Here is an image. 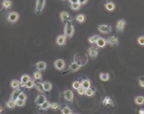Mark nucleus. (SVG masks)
<instances>
[{
    "mask_svg": "<svg viewBox=\"0 0 144 114\" xmlns=\"http://www.w3.org/2000/svg\"><path fill=\"white\" fill-rule=\"evenodd\" d=\"M74 27L71 23H66L65 27L64 29V35L67 38H70L74 35Z\"/></svg>",
    "mask_w": 144,
    "mask_h": 114,
    "instance_id": "1",
    "label": "nucleus"
},
{
    "mask_svg": "<svg viewBox=\"0 0 144 114\" xmlns=\"http://www.w3.org/2000/svg\"><path fill=\"white\" fill-rule=\"evenodd\" d=\"M45 5V0H37L36 1V6L35 12L37 15H40L42 13V10Z\"/></svg>",
    "mask_w": 144,
    "mask_h": 114,
    "instance_id": "2",
    "label": "nucleus"
},
{
    "mask_svg": "<svg viewBox=\"0 0 144 114\" xmlns=\"http://www.w3.org/2000/svg\"><path fill=\"white\" fill-rule=\"evenodd\" d=\"M98 30L102 34H108L112 31V27L109 25H100L98 26Z\"/></svg>",
    "mask_w": 144,
    "mask_h": 114,
    "instance_id": "3",
    "label": "nucleus"
},
{
    "mask_svg": "<svg viewBox=\"0 0 144 114\" xmlns=\"http://www.w3.org/2000/svg\"><path fill=\"white\" fill-rule=\"evenodd\" d=\"M19 18V14L17 12H11L9 14L8 16H7V20L8 21L11 23H15L17 22V21Z\"/></svg>",
    "mask_w": 144,
    "mask_h": 114,
    "instance_id": "4",
    "label": "nucleus"
},
{
    "mask_svg": "<svg viewBox=\"0 0 144 114\" xmlns=\"http://www.w3.org/2000/svg\"><path fill=\"white\" fill-rule=\"evenodd\" d=\"M126 25V22L123 19H120L117 22H116V30L119 33H122L124 32V27Z\"/></svg>",
    "mask_w": 144,
    "mask_h": 114,
    "instance_id": "5",
    "label": "nucleus"
},
{
    "mask_svg": "<svg viewBox=\"0 0 144 114\" xmlns=\"http://www.w3.org/2000/svg\"><path fill=\"white\" fill-rule=\"evenodd\" d=\"M88 52L90 57L92 59H95L98 56V54H99V50L97 47L95 46H90L88 49Z\"/></svg>",
    "mask_w": 144,
    "mask_h": 114,
    "instance_id": "6",
    "label": "nucleus"
},
{
    "mask_svg": "<svg viewBox=\"0 0 144 114\" xmlns=\"http://www.w3.org/2000/svg\"><path fill=\"white\" fill-rule=\"evenodd\" d=\"M107 44L111 46H114L118 45H119V40H118V37L117 35H113V36L109 37L107 40Z\"/></svg>",
    "mask_w": 144,
    "mask_h": 114,
    "instance_id": "7",
    "label": "nucleus"
},
{
    "mask_svg": "<svg viewBox=\"0 0 144 114\" xmlns=\"http://www.w3.org/2000/svg\"><path fill=\"white\" fill-rule=\"evenodd\" d=\"M60 18L62 22L65 23H71L72 21V18L70 17L69 14L66 11H62L60 14Z\"/></svg>",
    "mask_w": 144,
    "mask_h": 114,
    "instance_id": "8",
    "label": "nucleus"
},
{
    "mask_svg": "<svg viewBox=\"0 0 144 114\" xmlns=\"http://www.w3.org/2000/svg\"><path fill=\"white\" fill-rule=\"evenodd\" d=\"M54 66L55 68L58 70H62L65 68V62L62 59H57L55 61Z\"/></svg>",
    "mask_w": 144,
    "mask_h": 114,
    "instance_id": "9",
    "label": "nucleus"
},
{
    "mask_svg": "<svg viewBox=\"0 0 144 114\" xmlns=\"http://www.w3.org/2000/svg\"><path fill=\"white\" fill-rule=\"evenodd\" d=\"M66 37L64 35H60L57 37L56 42L59 46H64L66 43Z\"/></svg>",
    "mask_w": 144,
    "mask_h": 114,
    "instance_id": "10",
    "label": "nucleus"
},
{
    "mask_svg": "<svg viewBox=\"0 0 144 114\" xmlns=\"http://www.w3.org/2000/svg\"><path fill=\"white\" fill-rule=\"evenodd\" d=\"M64 99L69 102H72L74 99V94L71 90H66L64 92Z\"/></svg>",
    "mask_w": 144,
    "mask_h": 114,
    "instance_id": "11",
    "label": "nucleus"
},
{
    "mask_svg": "<svg viewBox=\"0 0 144 114\" xmlns=\"http://www.w3.org/2000/svg\"><path fill=\"white\" fill-rule=\"evenodd\" d=\"M46 101V97L44 95H38L35 100V104L37 106H40L42 105L43 103H45Z\"/></svg>",
    "mask_w": 144,
    "mask_h": 114,
    "instance_id": "12",
    "label": "nucleus"
},
{
    "mask_svg": "<svg viewBox=\"0 0 144 114\" xmlns=\"http://www.w3.org/2000/svg\"><path fill=\"white\" fill-rule=\"evenodd\" d=\"M95 44H96V45L98 46V47H100V48H104V47L106 46V45H107V40H105V39L103 38V37H100L98 40H97V41L95 42Z\"/></svg>",
    "mask_w": 144,
    "mask_h": 114,
    "instance_id": "13",
    "label": "nucleus"
},
{
    "mask_svg": "<svg viewBox=\"0 0 144 114\" xmlns=\"http://www.w3.org/2000/svg\"><path fill=\"white\" fill-rule=\"evenodd\" d=\"M81 67V64H78L76 62H74L72 64H71L69 66V71L70 72H76L78 70L80 69V68Z\"/></svg>",
    "mask_w": 144,
    "mask_h": 114,
    "instance_id": "14",
    "label": "nucleus"
},
{
    "mask_svg": "<svg viewBox=\"0 0 144 114\" xmlns=\"http://www.w3.org/2000/svg\"><path fill=\"white\" fill-rule=\"evenodd\" d=\"M105 8L106 9L107 11L112 12V11H115V9L116 8V6H115L114 2H112L111 1H107L105 4Z\"/></svg>",
    "mask_w": 144,
    "mask_h": 114,
    "instance_id": "15",
    "label": "nucleus"
},
{
    "mask_svg": "<svg viewBox=\"0 0 144 114\" xmlns=\"http://www.w3.org/2000/svg\"><path fill=\"white\" fill-rule=\"evenodd\" d=\"M102 106H114V102L110 98V96H107L105 97V99L102 101Z\"/></svg>",
    "mask_w": 144,
    "mask_h": 114,
    "instance_id": "16",
    "label": "nucleus"
},
{
    "mask_svg": "<svg viewBox=\"0 0 144 114\" xmlns=\"http://www.w3.org/2000/svg\"><path fill=\"white\" fill-rule=\"evenodd\" d=\"M47 68V64L44 61H39L35 64V68L39 71H43L45 70Z\"/></svg>",
    "mask_w": 144,
    "mask_h": 114,
    "instance_id": "17",
    "label": "nucleus"
},
{
    "mask_svg": "<svg viewBox=\"0 0 144 114\" xmlns=\"http://www.w3.org/2000/svg\"><path fill=\"white\" fill-rule=\"evenodd\" d=\"M90 80L89 79H82L81 81V86L82 87H84L85 90H87L90 87Z\"/></svg>",
    "mask_w": 144,
    "mask_h": 114,
    "instance_id": "18",
    "label": "nucleus"
},
{
    "mask_svg": "<svg viewBox=\"0 0 144 114\" xmlns=\"http://www.w3.org/2000/svg\"><path fill=\"white\" fill-rule=\"evenodd\" d=\"M21 91H23V90H21V88H17V89H14V90L13 91V92L11 93V99H16L17 98H18V96H19V94L21 92Z\"/></svg>",
    "mask_w": 144,
    "mask_h": 114,
    "instance_id": "19",
    "label": "nucleus"
},
{
    "mask_svg": "<svg viewBox=\"0 0 144 114\" xmlns=\"http://www.w3.org/2000/svg\"><path fill=\"white\" fill-rule=\"evenodd\" d=\"M50 105H51V103L48 101H46L45 103L42 104V105L40 106L39 110L40 111H47L48 109L50 108Z\"/></svg>",
    "mask_w": 144,
    "mask_h": 114,
    "instance_id": "20",
    "label": "nucleus"
},
{
    "mask_svg": "<svg viewBox=\"0 0 144 114\" xmlns=\"http://www.w3.org/2000/svg\"><path fill=\"white\" fill-rule=\"evenodd\" d=\"M43 87L45 91H50L52 89V85L49 81H45L43 82Z\"/></svg>",
    "mask_w": 144,
    "mask_h": 114,
    "instance_id": "21",
    "label": "nucleus"
},
{
    "mask_svg": "<svg viewBox=\"0 0 144 114\" xmlns=\"http://www.w3.org/2000/svg\"><path fill=\"white\" fill-rule=\"evenodd\" d=\"M95 93V90L94 88H93V87H90L88 89L86 90L85 95L89 96V97H91V96H94Z\"/></svg>",
    "mask_w": 144,
    "mask_h": 114,
    "instance_id": "22",
    "label": "nucleus"
},
{
    "mask_svg": "<svg viewBox=\"0 0 144 114\" xmlns=\"http://www.w3.org/2000/svg\"><path fill=\"white\" fill-rule=\"evenodd\" d=\"M16 100L15 99H10L9 100L7 101L6 103V106L8 109H13L15 108L16 106Z\"/></svg>",
    "mask_w": 144,
    "mask_h": 114,
    "instance_id": "23",
    "label": "nucleus"
},
{
    "mask_svg": "<svg viewBox=\"0 0 144 114\" xmlns=\"http://www.w3.org/2000/svg\"><path fill=\"white\" fill-rule=\"evenodd\" d=\"M35 87H36L37 90L40 93H45V90H44V87H43V83L40 82H37L35 83Z\"/></svg>",
    "mask_w": 144,
    "mask_h": 114,
    "instance_id": "24",
    "label": "nucleus"
},
{
    "mask_svg": "<svg viewBox=\"0 0 144 114\" xmlns=\"http://www.w3.org/2000/svg\"><path fill=\"white\" fill-rule=\"evenodd\" d=\"M61 113L62 114H73V111L69 108L68 106H64L61 109Z\"/></svg>",
    "mask_w": 144,
    "mask_h": 114,
    "instance_id": "25",
    "label": "nucleus"
},
{
    "mask_svg": "<svg viewBox=\"0 0 144 114\" xmlns=\"http://www.w3.org/2000/svg\"><path fill=\"white\" fill-rule=\"evenodd\" d=\"M100 78L103 82H106L110 80V74L107 73H102L100 74Z\"/></svg>",
    "mask_w": 144,
    "mask_h": 114,
    "instance_id": "26",
    "label": "nucleus"
},
{
    "mask_svg": "<svg viewBox=\"0 0 144 114\" xmlns=\"http://www.w3.org/2000/svg\"><path fill=\"white\" fill-rule=\"evenodd\" d=\"M135 103L137 105H143L144 104V96H138L135 98Z\"/></svg>",
    "mask_w": 144,
    "mask_h": 114,
    "instance_id": "27",
    "label": "nucleus"
},
{
    "mask_svg": "<svg viewBox=\"0 0 144 114\" xmlns=\"http://www.w3.org/2000/svg\"><path fill=\"white\" fill-rule=\"evenodd\" d=\"M76 21L79 23H83L86 21V16L84 14H79L76 16Z\"/></svg>",
    "mask_w": 144,
    "mask_h": 114,
    "instance_id": "28",
    "label": "nucleus"
},
{
    "mask_svg": "<svg viewBox=\"0 0 144 114\" xmlns=\"http://www.w3.org/2000/svg\"><path fill=\"white\" fill-rule=\"evenodd\" d=\"M33 77L35 78V80L41 81L42 80V73H40V71L37 70V71H36V72H35V73H33Z\"/></svg>",
    "mask_w": 144,
    "mask_h": 114,
    "instance_id": "29",
    "label": "nucleus"
},
{
    "mask_svg": "<svg viewBox=\"0 0 144 114\" xmlns=\"http://www.w3.org/2000/svg\"><path fill=\"white\" fill-rule=\"evenodd\" d=\"M35 81L32 80V79H30V80H28V82H26V87L27 88V89H32L33 87H35Z\"/></svg>",
    "mask_w": 144,
    "mask_h": 114,
    "instance_id": "30",
    "label": "nucleus"
},
{
    "mask_svg": "<svg viewBox=\"0 0 144 114\" xmlns=\"http://www.w3.org/2000/svg\"><path fill=\"white\" fill-rule=\"evenodd\" d=\"M2 5H3V7L4 9H9L11 7V6H12V3H11V1L10 0H4L3 1Z\"/></svg>",
    "mask_w": 144,
    "mask_h": 114,
    "instance_id": "31",
    "label": "nucleus"
},
{
    "mask_svg": "<svg viewBox=\"0 0 144 114\" xmlns=\"http://www.w3.org/2000/svg\"><path fill=\"white\" fill-rule=\"evenodd\" d=\"M11 87L13 89H17L20 87V82L17 80H13L11 82Z\"/></svg>",
    "mask_w": 144,
    "mask_h": 114,
    "instance_id": "32",
    "label": "nucleus"
},
{
    "mask_svg": "<svg viewBox=\"0 0 144 114\" xmlns=\"http://www.w3.org/2000/svg\"><path fill=\"white\" fill-rule=\"evenodd\" d=\"M99 37H100L99 35H93V36L89 37L88 39V41L89 43H90V44H95V42H96L97 40H98Z\"/></svg>",
    "mask_w": 144,
    "mask_h": 114,
    "instance_id": "33",
    "label": "nucleus"
},
{
    "mask_svg": "<svg viewBox=\"0 0 144 114\" xmlns=\"http://www.w3.org/2000/svg\"><path fill=\"white\" fill-rule=\"evenodd\" d=\"M81 5L80 4L79 2L78 3H74V4H70V8L72 10H74V11L79 10L81 9Z\"/></svg>",
    "mask_w": 144,
    "mask_h": 114,
    "instance_id": "34",
    "label": "nucleus"
},
{
    "mask_svg": "<svg viewBox=\"0 0 144 114\" xmlns=\"http://www.w3.org/2000/svg\"><path fill=\"white\" fill-rule=\"evenodd\" d=\"M16 105L19 106V107H23L24 106L26 105V101L16 99Z\"/></svg>",
    "mask_w": 144,
    "mask_h": 114,
    "instance_id": "35",
    "label": "nucleus"
},
{
    "mask_svg": "<svg viewBox=\"0 0 144 114\" xmlns=\"http://www.w3.org/2000/svg\"><path fill=\"white\" fill-rule=\"evenodd\" d=\"M31 79L30 76L29 75H27V74H24L21 76V81H23L24 82H27L28 80H30Z\"/></svg>",
    "mask_w": 144,
    "mask_h": 114,
    "instance_id": "36",
    "label": "nucleus"
},
{
    "mask_svg": "<svg viewBox=\"0 0 144 114\" xmlns=\"http://www.w3.org/2000/svg\"><path fill=\"white\" fill-rule=\"evenodd\" d=\"M50 109L52 110H55V111H57L58 109H61V106L59 104L57 103H52L51 105H50Z\"/></svg>",
    "mask_w": 144,
    "mask_h": 114,
    "instance_id": "37",
    "label": "nucleus"
},
{
    "mask_svg": "<svg viewBox=\"0 0 144 114\" xmlns=\"http://www.w3.org/2000/svg\"><path fill=\"white\" fill-rule=\"evenodd\" d=\"M80 87H81V82H80V81L76 80V81H74V82H73V84H72V87H73L74 90H77Z\"/></svg>",
    "mask_w": 144,
    "mask_h": 114,
    "instance_id": "38",
    "label": "nucleus"
},
{
    "mask_svg": "<svg viewBox=\"0 0 144 114\" xmlns=\"http://www.w3.org/2000/svg\"><path fill=\"white\" fill-rule=\"evenodd\" d=\"M17 99H21V100H24L26 101L27 99V96H26V94L23 92V91H21L20 94H19V96H18V98Z\"/></svg>",
    "mask_w": 144,
    "mask_h": 114,
    "instance_id": "39",
    "label": "nucleus"
},
{
    "mask_svg": "<svg viewBox=\"0 0 144 114\" xmlns=\"http://www.w3.org/2000/svg\"><path fill=\"white\" fill-rule=\"evenodd\" d=\"M139 83L140 87L144 88V76H140L139 78Z\"/></svg>",
    "mask_w": 144,
    "mask_h": 114,
    "instance_id": "40",
    "label": "nucleus"
},
{
    "mask_svg": "<svg viewBox=\"0 0 144 114\" xmlns=\"http://www.w3.org/2000/svg\"><path fill=\"white\" fill-rule=\"evenodd\" d=\"M77 92L79 95H84L85 94V92H86V90L84 89V87H82L81 86L79 87V89L77 90Z\"/></svg>",
    "mask_w": 144,
    "mask_h": 114,
    "instance_id": "41",
    "label": "nucleus"
},
{
    "mask_svg": "<svg viewBox=\"0 0 144 114\" xmlns=\"http://www.w3.org/2000/svg\"><path fill=\"white\" fill-rule=\"evenodd\" d=\"M137 42L139 45L141 46H144V36H141L137 39Z\"/></svg>",
    "mask_w": 144,
    "mask_h": 114,
    "instance_id": "42",
    "label": "nucleus"
},
{
    "mask_svg": "<svg viewBox=\"0 0 144 114\" xmlns=\"http://www.w3.org/2000/svg\"><path fill=\"white\" fill-rule=\"evenodd\" d=\"M88 0H79V3L81 5H85L87 4Z\"/></svg>",
    "mask_w": 144,
    "mask_h": 114,
    "instance_id": "43",
    "label": "nucleus"
},
{
    "mask_svg": "<svg viewBox=\"0 0 144 114\" xmlns=\"http://www.w3.org/2000/svg\"><path fill=\"white\" fill-rule=\"evenodd\" d=\"M26 82H24L23 81H21L20 82V87H21V88L26 87Z\"/></svg>",
    "mask_w": 144,
    "mask_h": 114,
    "instance_id": "44",
    "label": "nucleus"
},
{
    "mask_svg": "<svg viewBox=\"0 0 144 114\" xmlns=\"http://www.w3.org/2000/svg\"><path fill=\"white\" fill-rule=\"evenodd\" d=\"M70 4H74V3H78L79 0H69Z\"/></svg>",
    "mask_w": 144,
    "mask_h": 114,
    "instance_id": "45",
    "label": "nucleus"
},
{
    "mask_svg": "<svg viewBox=\"0 0 144 114\" xmlns=\"http://www.w3.org/2000/svg\"><path fill=\"white\" fill-rule=\"evenodd\" d=\"M139 114H144V109H141L139 111Z\"/></svg>",
    "mask_w": 144,
    "mask_h": 114,
    "instance_id": "46",
    "label": "nucleus"
},
{
    "mask_svg": "<svg viewBox=\"0 0 144 114\" xmlns=\"http://www.w3.org/2000/svg\"><path fill=\"white\" fill-rule=\"evenodd\" d=\"M2 111H3V108H2L1 106H0V114L2 112Z\"/></svg>",
    "mask_w": 144,
    "mask_h": 114,
    "instance_id": "47",
    "label": "nucleus"
},
{
    "mask_svg": "<svg viewBox=\"0 0 144 114\" xmlns=\"http://www.w3.org/2000/svg\"><path fill=\"white\" fill-rule=\"evenodd\" d=\"M62 1H65V0H62Z\"/></svg>",
    "mask_w": 144,
    "mask_h": 114,
    "instance_id": "48",
    "label": "nucleus"
}]
</instances>
